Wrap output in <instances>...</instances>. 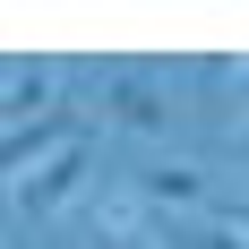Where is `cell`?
Masks as SVG:
<instances>
[{"label":"cell","mask_w":249,"mask_h":249,"mask_svg":"<svg viewBox=\"0 0 249 249\" xmlns=\"http://www.w3.org/2000/svg\"><path fill=\"white\" fill-rule=\"evenodd\" d=\"M155 241H163V249H249L232 224H180V215H172L163 232H155Z\"/></svg>","instance_id":"5"},{"label":"cell","mask_w":249,"mask_h":249,"mask_svg":"<svg viewBox=\"0 0 249 249\" xmlns=\"http://www.w3.org/2000/svg\"><path fill=\"white\" fill-rule=\"evenodd\" d=\"M103 121L129 129V138H163L172 129V86L155 69H112L103 77Z\"/></svg>","instance_id":"1"},{"label":"cell","mask_w":249,"mask_h":249,"mask_svg":"<svg viewBox=\"0 0 249 249\" xmlns=\"http://www.w3.org/2000/svg\"><path fill=\"white\" fill-rule=\"evenodd\" d=\"M129 198L138 206H198L206 198V172L198 163H146V172L129 180Z\"/></svg>","instance_id":"4"},{"label":"cell","mask_w":249,"mask_h":249,"mask_svg":"<svg viewBox=\"0 0 249 249\" xmlns=\"http://www.w3.org/2000/svg\"><path fill=\"white\" fill-rule=\"evenodd\" d=\"M86 129H103V121H77V112H43V121H26V129H9V146H0V155H9V172L26 180V172H43V163H52L60 146H77Z\"/></svg>","instance_id":"3"},{"label":"cell","mask_w":249,"mask_h":249,"mask_svg":"<svg viewBox=\"0 0 249 249\" xmlns=\"http://www.w3.org/2000/svg\"><path fill=\"white\" fill-rule=\"evenodd\" d=\"M232 155H241V163H249V129H241V138H232Z\"/></svg>","instance_id":"9"},{"label":"cell","mask_w":249,"mask_h":249,"mask_svg":"<svg viewBox=\"0 0 249 249\" xmlns=\"http://www.w3.org/2000/svg\"><path fill=\"white\" fill-rule=\"evenodd\" d=\"M95 249H163V241H146V224L121 206V215H103V224H95Z\"/></svg>","instance_id":"7"},{"label":"cell","mask_w":249,"mask_h":249,"mask_svg":"<svg viewBox=\"0 0 249 249\" xmlns=\"http://www.w3.org/2000/svg\"><path fill=\"white\" fill-rule=\"evenodd\" d=\"M224 224H232V232L249 241V198H241V206H224Z\"/></svg>","instance_id":"8"},{"label":"cell","mask_w":249,"mask_h":249,"mask_svg":"<svg viewBox=\"0 0 249 249\" xmlns=\"http://www.w3.org/2000/svg\"><path fill=\"white\" fill-rule=\"evenodd\" d=\"M86 172H95V129H86L77 146H60L43 172H26V180H18V215H60V206L77 198V180H86Z\"/></svg>","instance_id":"2"},{"label":"cell","mask_w":249,"mask_h":249,"mask_svg":"<svg viewBox=\"0 0 249 249\" xmlns=\"http://www.w3.org/2000/svg\"><path fill=\"white\" fill-rule=\"evenodd\" d=\"M232 86H241V95H249V69H232Z\"/></svg>","instance_id":"10"},{"label":"cell","mask_w":249,"mask_h":249,"mask_svg":"<svg viewBox=\"0 0 249 249\" xmlns=\"http://www.w3.org/2000/svg\"><path fill=\"white\" fill-rule=\"evenodd\" d=\"M35 103H52V77H43V69H9V121L26 129V112H35ZM52 112H60V103H52Z\"/></svg>","instance_id":"6"}]
</instances>
